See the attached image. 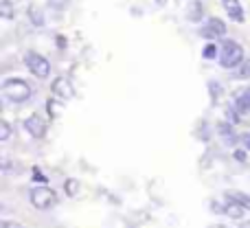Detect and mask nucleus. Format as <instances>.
I'll list each match as a JSON object with an SVG mask.
<instances>
[{
  "label": "nucleus",
  "mask_w": 250,
  "mask_h": 228,
  "mask_svg": "<svg viewBox=\"0 0 250 228\" xmlns=\"http://www.w3.org/2000/svg\"><path fill=\"white\" fill-rule=\"evenodd\" d=\"M0 92H2V97L7 101H11V104H24V101H29L31 95H33L31 86L24 82V79H20V77L4 79Z\"/></svg>",
  "instance_id": "f257e3e1"
},
{
  "label": "nucleus",
  "mask_w": 250,
  "mask_h": 228,
  "mask_svg": "<svg viewBox=\"0 0 250 228\" xmlns=\"http://www.w3.org/2000/svg\"><path fill=\"white\" fill-rule=\"evenodd\" d=\"M244 62V48L235 40H222L220 44V66L222 68H237Z\"/></svg>",
  "instance_id": "f03ea898"
},
{
  "label": "nucleus",
  "mask_w": 250,
  "mask_h": 228,
  "mask_svg": "<svg viewBox=\"0 0 250 228\" xmlns=\"http://www.w3.org/2000/svg\"><path fill=\"white\" fill-rule=\"evenodd\" d=\"M24 66H26V70H29L31 75H35L38 79H46L48 75H51V62L35 51H29L24 55Z\"/></svg>",
  "instance_id": "7ed1b4c3"
},
{
  "label": "nucleus",
  "mask_w": 250,
  "mask_h": 228,
  "mask_svg": "<svg viewBox=\"0 0 250 228\" xmlns=\"http://www.w3.org/2000/svg\"><path fill=\"white\" fill-rule=\"evenodd\" d=\"M29 200H31V204H33L35 208L46 211V208H51L53 204L57 202V193L53 189H48V187L40 185V187H33V189L29 191Z\"/></svg>",
  "instance_id": "20e7f679"
},
{
  "label": "nucleus",
  "mask_w": 250,
  "mask_h": 228,
  "mask_svg": "<svg viewBox=\"0 0 250 228\" xmlns=\"http://www.w3.org/2000/svg\"><path fill=\"white\" fill-rule=\"evenodd\" d=\"M200 35L207 40H222L226 35V24L224 20H220V18H211V20H207V24L200 29Z\"/></svg>",
  "instance_id": "39448f33"
},
{
  "label": "nucleus",
  "mask_w": 250,
  "mask_h": 228,
  "mask_svg": "<svg viewBox=\"0 0 250 228\" xmlns=\"http://www.w3.org/2000/svg\"><path fill=\"white\" fill-rule=\"evenodd\" d=\"M51 92L57 97V99H62V101L73 99V95H75L73 83H70V79H66V77H55V79H53Z\"/></svg>",
  "instance_id": "423d86ee"
},
{
  "label": "nucleus",
  "mask_w": 250,
  "mask_h": 228,
  "mask_svg": "<svg viewBox=\"0 0 250 228\" xmlns=\"http://www.w3.org/2000/svg\"><path fill=\"white\" fill-rule=\"evenodd\" d=\"M24 129L33 138H44L46 136V121H44L40 114H31L29 119L24 121Z\"/></svg>",
  "instance_id": "0eeeda50"
},
{
  "label": "nucleus",
  "mask_w": 250,
  "mask_h": 228,
  "mask_svg": "<svg viewBox=\"0 0 250 228\" xmlns=\"http://www.w3.org/2000/svg\"><path fill=\"white\" fill-rule=\"evenodd\" d=\"M233 108L237 110L239 114H248L250 112V86L248 88H239L233 97Z\"/></svg>",
  "instance_id": "6e6552de"
},
{
  "label": "nucleus",
  "mask_w": 250,
  "mask_h": 228,
  "mask_svg": "<svg viewBox=\"0 0 250 228\" xmlns=\"http://www.w3.org/2000/svg\"><path fill=\"white\" fill-rule=\"evenodd\" d=\"M222 4H224V9H226V13H229L230 20H235V22H244V20H246L239 0H222Z\"/></svg>",
  "instance_id": "1a4fd4ad"
},
{
  "label": "nucleus",
  "mask_w": 250,
  "mask_h": 228,
  "mask_svg": "<svg viewBox=\"0 0 250 228\" xmlns=\"http://www.w3.org/2000/svg\"><path fill=\"white\" fill-rule=\"evenodd\" d=\"M217 134L222 136V141L226 143V145H235L237 141H242V136H237L233 129V123H220L217 125Z\"/></svg>",
  "instance_id": "9d476101"
},
{
  "label": "nucleus",
  "mask_w": 250,
  "mask_h": 228,
  "mask_svg": "<svg viewBox=\"0 0 250 228\" xmlns=\"http://www.w3.org/2000/svg\"><path fill=\"white\" fill-rule=\"evenodd\" d=\"M222 211H224L229 217H233V220H242L244 213H246V208H244L242 204H237V202H233V200L226 198V204H224V208H222Z\"/></svg>",
  "instance_id": "9b49d317"
},
{
  "label": "nucleus",
  "mask_w": 250,
  "mask_h": 228,
  "mask_svg": "<svg viewBox=\"0 0 250 228\" xmlns=\"http://www.w3.org/2000/svg\"><path fill=\"white\" fill-rule=\"evenodd\" d=\"M204 18V9H202V2L200 0H193L187 9V20L189 22H200Z\"/></svg>",
  "instance_id": "f8f14e48"
},
{
  "label": "nucleus",
  "mask_w": 250,
  "mask_h": 228,
  "mask_svg": "<svg viewBox=\"0 0 250 228\" xmlns=\"http://www.w3.org/2000/svg\"><path fill=\"white\" fill-rule=\"evenodd\" d=\"M226 198L233 200V202H237V204H242L246 211H250V195L242 193V191H230V193H226Z\"/></svg>",
  "instance_id": "ddd939ff"
},
{
  "label": "nucleus",
  "mask_w": 250,
  "mask_h": 228,
  "mask_svg": "<svg viewBox=\"0 0 250 228\" xmlns=\"http://www.w3.org/2000/svg\"><path fill=\"white\" fill-rule=\"evenodd\" d=\"M202 57L204 60H215V57H220V46L213 44V42H208L207 46H204V51H202Z\"/></svg>",
  "instance_id": "4468645a"
},
{
  "label": "nucleus",
  "mask_w": 250,
  "mask_h": 228,
  "mask_svg": "<svg viewBox=\"0 0 250 228\" xmlns=\"http://www.w3.org/2000/svg\"><path fill=\"white\" fill-rule=\"evenodd\" d=\"M13 4L9 2V0H0V16L4 18V20H11L13 18Z\"/></svg>",
  "instance_id": "2eb2a0df"
},
{
  "label": "nucleus",
  "mask_w": 250,
  "mask_h": 228,
  "mask_svg": "<svg viewBox=\"0 0 250 228\" xmlns=\"http://www.w3.org/2000/svg\"><path fill=\"white\" fill-rule=\"evenodd\" d=\"M29 18H31V22H33V24H38V26L44 24V18H42V11H40V9L29 7Z\"/></svg>",
  "instance_id": "dca6fc26"
},
{
  "label": "nucleus",
  "mask_w": 250,
  "mask_h": 228,
  "mask_svg": "<svg viewBox=\"0 0 250 228\" xmlns=\"http://www.w3.org/2000/svg\"><path fill=\"white\" fill-rule=\"evenodd\" d=\"M237 77L239 79H248L250 77V60H244L237 68Z\"/></svg>",
  "instance_id": "f3484780"
},
{
  "label": "nucleus",
  "mask_w": 250,
  "mask_h": 228,
  "mask_svg": "<svg viewBox=\"0 0 250 228\" xmlns=\"http://www.w3.org/2000/svg\"><path fill=\"white\" fill-rule=\"evenodd\" d=\"M11 136V127H9L7 121H0V141H9Z\"/></svg>",
  "instance_id": "a211bd4d"
},
{
  "label": "nucleus",
  "mask_w": 250,
  "mask_h": 228,
  "mask_svg": "<svg viewBox=\"0 0 250 228\" xmlns=\"http://www.w3.org/2000/svg\"><path fill=\"white\" fill-rule=\"evenodd\" d=\"M64 189H66V193H68V195H77V191H79V182H77V180H66Z\"/></svg>",
  "instance_id": "6ab92c4d"
},
{
  "label": "nucleus",
  "mask_w": 250,
  "mask_h": 228,
  "mask_svg": "<svg viewBox=\"0 0 250 228\" xmlns=\"http://www.w3.org/2000/svg\"><path fill=\"white\" fill-rule=\"evenodd\" d=\"M226 116H229V121H230V123H239V121H242V119H239V116H242V114H239L235 108H226Z\"/></svg>",
  "instance_id": "aec40b11"
},
{
  "label": "nucleus",
  "mask_w": 250,
  "mask_h": 228,
  "mask_svg": "<svg viewBox=\"0 0 250 228\" xmlns=\"http://www.w3.org/2000/svg\"><path fill=\"white\" fill-rule=\"evenodd\" d=\"M0 228H24V226H20L18 222H9V220H4V222H0Z\"/></svg>",
  "instance_id": "412c9836"
},
{
  "label": "nucleus",
  "mask_w": 250,
  "mask_h": 228,
  "mask_svg": "<svg viewBox=\"0 0 250 228\" xmlns=\"http://www.w3.org/2000/svg\"><path fill=\"white\" fill-rule=\"evenodd\" d=\"M235 158H237L239 163H246V151H244V149H237V151H235Z\"/></svg>",
  "instance_id": "4be33fe9"
},
{
  "label": "nucleus",
  "mask_w": 250,
  "mask_h": 228,
  "mask_svg": "<svg viewBox=\"0 0 250 228\" xmlns=\"http://www.w3.org/2000/svg\"><path fill=\"white\" fill-rule=\"evenodd\" d=\"M242 143H244V147L250 151V132H246V134H242Z\"/></svg>",
  "instance_id": "5701e85b"
},
{
  "label": "nucleus",
  "mask_w": 250,
  "mask_h": 228,
  "mask_svg": "<svg viewBox=\"0 0 250 228\" xmlns=\"http://www.w3.org/2000/svg\"><path fill=\"white\" fill-rule=\"evenodd\" d=\"M33 178H38V180H40V182H44V180H46V178H44V176H42V173H40V169H35Z\"/></svg>",
  "instance_id": "b1692460"
}]
</instances>
